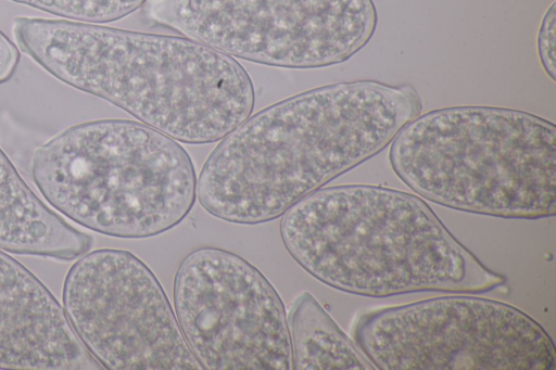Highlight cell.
Masks as SVG:
<instances>
[{"mask_svg": "<svg viewBox=\"0 0 556 370\" xmlns=\"http://www.w3.org/2000/svg\"><path fill=\"white\" fill-rule=\"evenodd\" d=\"M421 109L413 86L371 79L285 99L222 139L201 169L198 200L228 222L270 221L381 152Z\"/></svg>", "mask_w": 556, "mask_h": 370, "instance_id": "obj_1", "label": "cell"}, {"mask_svg": "<svg viewBox=\"0 0 556 370\" xmlns=\"http://www.w3.org/2000/svg\"><path fill=\"white\" fill-rule=\"evenodd\" d=\"M12 34L23 52L62 82L177 141L222 140L254 109L245 68L187 37L29 16L15 17Z\"/></svg>", "mask_w": 556, "mask_h": 370, "instance_id": "obj_2", "label": "cell"}, {"mask_svg": "<svg viewBox=\"0 0 556 370\" xmlns=\"http://www.w3.org/2000/svg\"><path fill=\"white\" fill-rule=\"evenodd\" d=\"M293 259L320 282L362 296L479 294L506 283L420 197L371 184L318 189L282 216Z\"/></svg>", "mask_w": 556, "mask_h": 370, "instance_id": "obj_3", "label": "cell"}, {"mask_svg": "<svg viewBox=\"0 0 556 370\" xmlns=\"http://www.w3.org/2000/svg\"><path fill=\"white\" fill-rule=\"evenodd\" d=\"M389 161L439 205L501 218L556 213V127L520 110L460 105L429 111L394 137Z\"/></svg>", "mask_w": 556, "mask_h": 370, "instance_id": "obj_4", "label": "cell"}, {"mask_svg": "<svg viewBox=\"0 0 556 370\" xmlns=\"http://www.w3.org/2000/svg\"><path fill=\"white\" fill-rule=\"evenodd\" d=\"M31 176L53 208L115 238H149L172 229L197 196L193 163L178 141L127 119L64 129L36 150Z\"/></svg>", "mask_w": 556, "mask_h": 370, "instance_id": "obj_5", "label": "cell"}, {"mask_svg": "<svg viewBox=\"0 0 556 370\" xmlns=\"http://www.w3.org/2000/svg\"><path fill=\"white\" fill-rule=\"evenodd\" d=\"M352 335L383 370H554L544 328L520 309L458 293L364 311Z\"/></svg>", "mask_w": 556, "mask_h": 370, "instance_id": "obj_6", "label": "cell"}, {"mask_svg": "<svg viewBox=\"0 0 556 370\" xmlns=\"http://www.w3.org/2000/svg\"><path fill=\"white\" fill-rule=\"evenodd\" d=\"M146 13L231 58L287 68L343 63L378 23L372 0H148Z\"/></svg>", "mask_w": 556, "mask_h": 370, "instance_id": "obj_7", "label": "cell"}, {"mask_svg": "<svg viewBox=\"0 0 556 370\" xmlns=\"http://www.w3.org/2000/svg\"><path fill=\"white\" fill-rule=\"evenodd\" d=\"M173 297L180 332L204 369H292L283 303L241 256L212 246L192 251L175 273Z\"/></svg>", "mask_w": 556, "mask_h": 370, "instance_id": "obj_8", "label": "cell"}, {"mask_svg": "<svg viewBox=\"0 0 556 370\" xmlns=\"http://www.w3.org/2000/svg\"><path fill=\"white\" fill-rule=\"evenodd\" d=\"M62 301L74 331L105 369H204L159 280L128 251L81 255L66 273Z\"/></svg>", "mask_w": 556, "mask_h": 370, "instance_id": "obj_9", "label": "cell"}, {"mask_svg": "<svg viewBox=\"0 0 556 370\" xmlns=\"http://www.w3.org/2000/svg\"><path fill=\"white\" fill-rule=\"evenodd\" d=\"M0 369H103L47 286L1 250Z\"/></svg>", "mask_w": 556, "mask_h": 370, "instance_id": "obj_10", "label": "cell"}, {"mask_svg": "<svg viewBox=\"0 0 556 370\" xmlns=\"http://www.w3.org/2000/svg\"><path fill=\"white\" fill-rule=\"evenodd\" d=\"M92 238L72 227L28 187L0 149V250L72 260Z\"/></svg>", "mask_w": 556, "mask_h": 370, "instance_id": "obj_11", "label": "cell"}, {"mask_svg": "<svg viewBox=\"0 0 556 370\" xmlns=\"http://www.w3.org/2000/svg\"><path fill=\"white\" fill-rule=\"evenodd\" d=\"M287 321L292 369H377L309 292L298 295Z\"/></svg>", "mask_w": 556, "mask_h": 370, "instance_id": "obj_12", "label": "cell"}, {"mask_svg": "<svg viewBox=\"0 0 556 370\" xmlns=\"http://www.w3.org/2000/svg\"><path fill=\"white\" fill-rule=\"evenodd\" d=\"M67 20L101 24L121 20L148 0H11Z\"/></svg>", "mask_w": 556, "mask_h": 370, "instance_id": "obj_13", "label": "cell"}, {"mask_svg": "<svg viewBox=\"0 0 556 370\" xmlns=\"http://www.w3.org/2000/svg\"><path fill=\"white\" fill-rule=\"evenodd\" d=\"M556 2L546 9L536 35V49L541 65L551 78L556 79Z\"/></svg>", "mask_w": 556, "mask_h": 370, "instance_id": "obj_14", "label": "cell"}, {"mask_svg": "<svg viewBox=\"0 0 556 370\" xmlns=\"http://www.w3.org/2000/svg\"><path fill=\"white\" fill-rule=\"evenodd\" d=\"M20 59L21 54L15 43L0 30V85L12 78Z\"/></svg>", "mask_w": 556, "mask_h": 370, "instance_id": "obj_15", "label": "cell"}]
</instances>
